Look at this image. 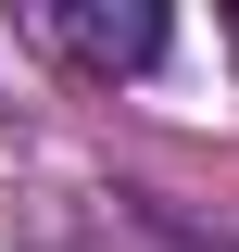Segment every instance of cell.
<instances>
[{"mask_svg": "<svg viewBox=\"0 0 239 252\" xmlns=\"http://www.w3.org/2000/svg\"><path fill=\"white\" fill-rule=\"evenodd\" d=\"M38 38H51V51H76L89 76H139V63L164 51V13H151V0H51V13H38Z\"/></svg>", "mask_w": 239, "mask_h": 252, "instance_id": "cell-1", "label": "cell"}, {"mask_svg": "<svg viewBox=\"0 0 239 252\" xmlns=\"http://www.w3.org/2000/svg\"><path fill=\"white\" fill-rule=\"evenodd\" d=\"M0 139H13V126H0Z\"/></svg>", "mask_w": 239, "mask_h": 252, "instance_id": "cell-2", "label": "cell"}]
</instances>
